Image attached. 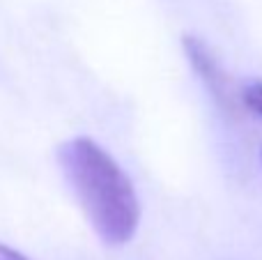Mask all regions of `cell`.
<instances>
[{
  "label": "cell",
  "mask_w": 262,
  "mask_h": 260,
  "mask_svg": "<svg viewBox=\"0 0 262 260\" xmlns=\"http://www.w3.org/2000/svg\"><path fill=\"white\" fill-rule=\"evenodd\" d=\"M184 51H186L189 62L193 64V69L198 72V76L205 81L207 90L214 95V99H216L226 111L235 113V92H232L230 78H228V74L223 72L221 62L214 58L212 49H209L203 39H198V37L186 35L184 37Z\"/></svg>",
  "instance_id": "cell-2"
},
{
  "label": "cell",
  "mask_w": 262,
  "mask_h": 260,
  "mask_svg": "<svg viewBox=\"0 0 262 260\" xmlns=\"http://www.w3.org/2000/svg\"><path fill=\"white\" fill-rule=\"evenodd\" d=\"M58 164L97 237L122 247L140 221L138 196L120 164L92 138L76 136L58 147Z\"/></svg>",
  "instance_id": "cell-1"
},
{
  "label": "cell",
  "mask_w": 262,
  "mask_h": 260,
  "mask_svg": "<svg viewBox=\"0 0 262 260\" xmlns=\"http://www.w3.org/2000/svg\"><path fill=\"white\" fill-rule=\"evenodd\" d=\"M0 260H28V258L23 256L21 251H16V249H12V247L0 242Z\"/></svg>",
  "instance_id": "cell-4"
},
{
  "label": "cell",
  "mask_w": 262,
  "mask_h": 260,
  "mask_svg": "<svg viewBox=\"0 0 262 260\" xmlns=\"http://www.w3.org/2000/svg\"><path fill=\"white\" fill-rule=\"evenodd\" d=\"M242 101H244L246 109L253 111L255 115L262 118V81L249 83V85L244 88V92H242Z\"/></svg>",
  "instance_id": "cell-3"
}]
</instances>
